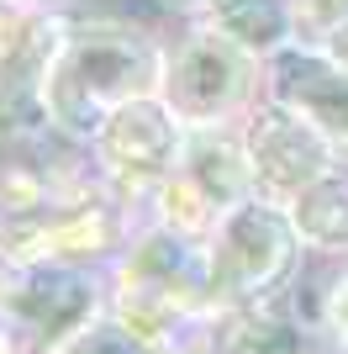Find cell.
<instances>
[{
	"mask_svg": "<svg viewBox=\"0 0 348 354\" xmlns=\"http://www.w3.org/2000/svg\"><path fill=\"white\" fill-rule=\"evenodd\" d=\"M164 37L132 16H101L69 6L64 48L48 74V111L64 143L85 148L106 117L127 101L159 95Z\"/></svg>",
	"mask_w": 348,
	"mask_h": 354,
	"instance_id": "obj_1",
	"label": "cell"
},
{
	"mask_svg": "<svg viewBox=\"0 0 348 354\" xmlns=\"http://www.w3.org/2000/svg\"><path fill=\"white\" fill-rule=\"evenodd\" d=\"M174 175H185L217 212L238 207V201H248V196H259L253 164H248V148H243V127H238V122L185 127V153H180V169H174Z\"/></svg>",
	"mask_w": 348,
	"mask_h": 354,
	"instance_id": "obj_9",
	"label": "cell"
},
{
	"mask_svg": "<svg viewBox=\"0 0 348 354\" xmlns=\"http://www.w3.org/2000/svg\"><path fill=\"white\" fill-rule=\"evenodd\" d=\"M290 222L311 259H348V164L306 185L290 201Z\"/></svg>",
	"mask_w": 348,
	"mask_h": 354,
	"instance_id": "obj_10",
	"label": "cell"
},
{
	"mask_svg": "<svg viewBox=\"0 0 348 354\" xmlns=\"http://www.w3.org/2000/svg\"><path fill=\"white\" fill-rule=\"evenodd\" d=\"M111 301V281L95 265L69 259H6L0 265V328L21 354H53L85 333Z\"/></svg>",
	"mask_w": 348,
	"mask_h": 354,
	"instance_id": "obj_4",
	"label": "cell"
},
{
	"mask_svg": "<svg viewBox=\"0 0 348 354\" xmlns=\"http://www.w3.org/2000/svg\"><path fill=\"white\" fill-rule=\"evenodd\" d=\"M317 344L322 354H348V259L317 281Z\"/></svg>",
	"mask_w": 348,
	"mask_h": 354,
	"instance_id": "obj_12",
	"label": "cell"
},
{
	"mask_svg": "<svg viewBox=\"0 0 348 354\" xmlns=\"http://www.w3.org/2000/svg\"><path fill=\"white\" fill-rule=\"evenodd\" d=\"M164 16H174V21H195V16H206V6L211 0H153Z\"/></svg>",
	"mask_w": 348,
	"mask_h": 354,
	"instance_id": "obj_14",
	"label": "cell"
},
{
	"mask_svg": "<svg viewBox=\"0 0 348 354\" xmlns=\"http://www.w3.org/2000/svg\"><path fill=\"white\" fill-rule=\"evenodd\" d=\"M53 354H159V349L148 339H137L127 323H116L111 312H101L85 333H74V339L64 344V349H53Z\"/></svg>",
	"mask_w": 348,
	"mask_h": 354,
	"instance_id": "obj_13",
	"label": "cell"
},
{
	"mask_svg": "<svg viewBox=\"0 0 348 354\" xmlns=\"http://www.w3.org/2000/svg\"><path fill=\"white\" fill-rule=\"evenodd\" d=\"M0 354H21V349H16V339L6 333V328H0Z\"/></svg>",
	"mask_w": 348,
	"mask_h": 354,
	"instance_id": "obj_16",
	"label": "cell"
},
{
	"mask_svg": "<svg viewBox=\"0 0 348 354\" xmlns=\"http://www.w3.org/2000/svg\"><path fill=\"white\" fill-rule=\"evenodd\" d=\"M311 354H322V349H311Z\"/></svg>",
	"mask_w": 348,
	"mask_h": 354,
	"instance_id": "obj_19",
	"label": "cell"
},
{
	"mask_svg": "<svg viewBox=\"0 0 348 354\" xmlns=\"http://www.w3.org/2000/svg\"><path fill=\"white\" fill-rule=\"evenodd\" d=\"M159 101L185 127H217L243 122L264 101V59L238 48L211 21H180V32L164 37V74Z\"/></svg>",
	"mask_w": 348,
	"mask_h": 354,
	"instance_id": "obj_3",
	"label": "cell"
},
{
	"mask_svg": "<svg viewBox=\"0 0 348 354\" xmlns=\"http://www.w3.org/2000/svg\"><path fill=\"white\" fill-rule=\"evenodd\" d=\"M6 6H11V0H0V21H6Z\"/></svg>",
	"mask_w": 348,
	"mask_h": 354,
	"instance_id": "obj_18",
	"label": "cell"
},
{
	"mask_svg": "<svg viewBox=\"0 0 348 354\" xmlns=\"http://www.w3.org/2000/svg\"><path fill=\"white\" fill-rule=\"evenodd\" d=\"M85 153H90V164H95V175H101L106 191H111L116 201H127V207L143 212L148 196L180 169L185 122L174 117L159 95H143V101L116 106L111 117L95 127Z\"/></svg>",
	"mask_w": 348,
	"mask_h": 354,
	"instance_id": "obj_6",
	"label": "cell"
},
{
	"mask_svg": "<svg viewBox=\"0 0 348 354\" xmlns=\"http://www.w3.org/2000/svg\"><path fill=\"white\" fill-rule=\"evenodd\" d=\"M164 354H211V344L195 339V344H180V349H164Z\"/></svg>",
	"mask_w": 348,
	"mask_h": 354,
	"instance_id": "obj_15",
	"label": "cell"
},
{
	"mask_svg": "<svg viewBox=\"0 0 348 354\" xmlns=\"http://www.w3.org/2000/svg\"><path fill=\"white\" fill-rule=\"evenodd\" d=\"M264 95H275L290 111H301L348 159V69L343 64H333L317 48L290 43L264 64Z\"/></svg>",
	"mask_w": 348,
	"mask_h": 354,
	"instance_id": "obj_8",
	"label": "cell"
},
{
	"mask_svg": "<svg viewBox=\"0 0 348 354\" xmlns=\"http://www.w3.org/2000/svg\"><path fill=\"white\" fill-rule=\"evenodd\" d=\"M69 6H6L0 21V153H43L58 143L48 74L64 48Z\"/></svg>",
	"mask_w": 348,
	"mask_h": 354,
	"instance_id": "obj_5",
	"label": "cell"
},
{
	"mask_svg": "<svg viewBox=\"0 0 348 354\" xmlns=\"http://www.w3.org/2000/svg\"><path fill=\"white\" fill-rule=\"evenodd\" d=\"M306 243L290 222L285 201L248 196L217 217L206 233V270H211V301L222 307H248V301H275L296 286L306 270Z\"/></svg>",
	"mask_w": 348,
	"mask_h": 354,
	"instance_id": "obj_2",
	"label": "cell"
},
{
	"mask_svg": "<svg viewBox=\"0 0 348 354\" xmlns=\"http://www.w3.org/2000/svg\"><path fill=\"white\" fill-rule=\"evenodd\" d=\"M11 6H69V0H11Z\"/></svg>",
	"mask_w": 348,
	"mask_h": 354,
	"instance_id": "obj_17",
	"label": "cell"
},
{
	"mask_svg": "<svg viewBox=\"0 0 348 354\" xmlns=\"http://www.w3.org/2000/svg\"><path fill=\"white\" fill-rule=\"evenodd\" d=\"M238 127H243V148H248V164H253L259 196L285 201V207L306 185H317L322 175H333L338 164H348L343 153L327 143V133H317L301 111H290L275 95H264Z\"/></svg>",
	"mask_w": 348,
	"mask_h": 354,
	"instance_id": "obj_7",
	"label": "cell"
},
{
	"mask_svg": "<svg viewBox=\"0 0 348 354\" xmlns=\"http://www.w3.org/2000/svg\"><path fill=\"white\" fill-rule=\"evenodd\" d=\"M201 21L227 32L238 48H248L253 59H275L280 48L296 43V6L290 0H211Z\"/></svg>",
	"mask_w": 348,
	"mask_h": 354,
	"instance_id": "obj_11",
	"label": "cell"
}]
</instances>
